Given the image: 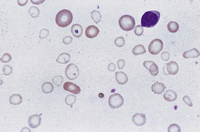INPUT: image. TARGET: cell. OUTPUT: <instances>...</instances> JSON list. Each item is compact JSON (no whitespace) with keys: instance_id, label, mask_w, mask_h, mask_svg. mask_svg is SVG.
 Segmentation results:
<instances>
[{"instance_id":"cell-1","label":"cell","mask_w":200,"mask_h":132,"mask_svg":"<svg viewBox=\"0 0 200 132\" xmlns=\"http://www.w3.org/2000/svg\"><path fill=\"white\" fill-rule=\"evenodd\" d=\"M160 18V13L156 11H150L145 12L141 19L142 27L152 28L158 24Z\"/></svg>"},{"instance_id":"cell-2","label":"cell","mask_w":200,"mask_h":132,"mask_svg":"<svg viewBox=\"0 0 200 132\" xmlns=\"http://www.w3.org/2000/svg\"><path fill=\"white\" fill-rule=\"evenodd\" d=\"M73 20V15L70 11L63 9L57 13L55 17V22L60 27L65 28L70 25Z\"/></svg>"},{"instance_id":"cell-3","label":"cell","mask_w":200,"mask_h":132,"mask_svg":"<svg viewBox=\"0 0 200 132\" xmlns=\"http://www.w3.org/2000/svg\"><path fill=\"white\" fill-rule=\"evenodd\" d=\"M136 22L134 17L129 15H123L119 20V25L121 28L126 32L132 30L135 28Z\"/></svg>"},{"instance_id":"cell-4","label":"cell","mask_w":200,"mask_h":132,"mask_svg":"<svg viewBox=\"0 0 200 132\" xmlns=\"http://www.w3.org/2000/svg\"><path fill=\"white\" fill-rule=\"evenodd\" d=\"M124 103L123 96L119 94H114L110 96L108 98V104L112 109L120 108Z\"/></svg>"},{"instance_id":"cell-5","label":"cell","mask_w":200,"mask_h":132,"mask_svg":"<svg viewBox=\"0 0 200 132\" xmlns=\"http://www.w3.org/2000/svg\"><path fill=\"white\" fill-rule=\"evenodd\" d=\"M163 49V43L159 39H155L149 46V51L152 55H157Z\"/></svg>"},{"instance_id":"cell-6","label":"cell","mask_w":200,"mask_h":132,"mask_svg":"<svg viewBox=\"0 0 200 132\" xmlns=\"http://www.w3.org/2000/svg\"><path fill=\"white\" fill-rule=\"evenodd\" d=\"M65 73H66V75L68 79L73 81L75 80V79H76L78 77L80 71L76 65L71 63L69 64L66 67Z\"/></svg>"},{"instance_id":"cell-7","label":"cell","mask_w":200,"mask_h":132,"mask_svg":"<svg viewBox=\"0 0 200 132\" xmlns=\"http://www.w3.org/2000/svg\"><path fill=\"white\" fill-rule=\"evenodd\" d=\"M41 115H42L41 114H40V115H38V114H34V115L30 116L28 121V125L30 127H32V129L37 128V127L41 124Z\"/></svg>"},{"instance_id":"cell-8","label":"cell","mask_w":200,"mask_h":132,"mask_svg":"<svg viewBox=\"0 0 200 132\" xmlns=\"http://www.w3.org/2000/svg\"><path fill=\"white\" fill-rule=\"evenodd\" d=\"M64 89L74 94H79L81 89L79 86L71 82H67L64 84Z\"/></svg>"},{"instance_id":"cell-9","label":"cell","mask_w":200,"mask_h":132,"mask_svg":"<svg viewBox=\"0 0 200 132\" xmlns=\"http://www.w3.org/2000/svg\"><path fill=\"white\" fill-rule=\"evenodd\" d=\"M132 122L137 126L144 125L146 122V117L143 114L137 113L132 117Z\"/></svg>"},{"instance_id":"cell-10","label":"cell","mask_w":200,"mask_h":132,"mask_svg":"<svg viewBox=\"0 0 200 132\" xmlns=\"http://www.w3.org/2000/svg\"><path fill=\"white\" fill-rule=\"evenodd\" d=\"M99 33V30L94 25H89L86 29L85 34L88 38H94L96 37Z\"/></svg>"},{"instance_id":"cell-11","label":"cell","mask_w":200,"mask_h":132,"mask_svg":"<svg viewBox=\"0 0 200 132\" xmlns=\"http://www.w3.org/2000/svg\"><path fill=\"white\" fill-rule=\"evenodd\" d=\"M165 89H166V86H164V84L159 82H155L151 86V91L156 94L159 95L163 94L164 92Z\"/></svg>"},{"instance_id":"cell-12","label":"cell","mask_w":200,"mask_h":132,"mask_svg":"<svg viewBox=\"0 0 200 132\" xmlns=\"http://www.w3.org/2000/svg\"><path fill=\"white\" fill-rule=\"evenodd\" d=\"M115 79L116 82L120 85H124L128 82V78L126 74L122 71H118L115 73Z\"/></svg>"},{"instance_id":"cell-13","label":"cell","mask_w":200,"mask_h":132,"mask_svg":"<svg viewBox=\"0 0 200 132\" xmlns=\"http://www.w3.org/2000/svg\"><path fill=\"white\" fill-rule=\"evenodd\" d=\"M82 26L79 24H74L71 27V32L72 34L75 38H80L82 34Z\"/></svg>"},{"instance_id":"cell-14","label":"cell","mask_w":200,"mask_h":132,"mask_svg":"<svg viewBox=\"0 0 200 132\" xmlns=\"http://www.w3.org/2000/svg\"><path fill=\"white\" fill-rule=\"evenodd\" d=\"M200 53L199 51L197 49H192L188 51L185 52L183 54V57L185 59L189 58H197L199 57Z\"/></svg>"},{"instance_id":"cell-15","label":"cell","mask_w":200,"mask_h":132,"mask_svg":"<svg viewBox=\"0 0 200 132\" xmlns=\"http://www.w3.org/2000/svg\"><path fill=\"white\" fill-rule=\"evenodd\" d=\"M163 97L164 100H166L168 102H174V101L177 99V95L174 91H172L171 90H169L166 92H165L164 94Z\"/></svg>"},{"instance_id":"cell-16","label":"cell","mask_w":200,"mask_h":132,"mask_svg":"<svg viewBox=\"0 0 200 132\" xmlns=\"http://www.w3.org/2000/svg\"><path fill=\"white\" fill-rule=\"evenodd\" d=\"M70 60V55L67 53H63L58 57L56 61L60 64H66L69 62Z\"/></svg>"},{"instance_id":"cell-17","label":"cell","mask_w":200,"mask_h":132,"mask_svg":"<svg viewBox=\"0 0 200 132\" xmlns=\"http://www.w3.org/2000/svg\"><path fill=\"white\" fill-rule=\"evenodd\" d=\"M22 102V98L19 94H14L9 98V103L12 105H19Z\"/></svg>"},{"instance_id":"cell-18","label":"cell","mask_w":200,"mask_h":132,"mask_svg":"<svg viewBox=\"0 0 200 132\" xmlns=\"http://www.w3.org/2000/svg\"><path fill=\"white\" fill-rule=\"evenodd\" d=\"M42 91L45 94H50L54 90V86L51 82H47L43 83V84L41 86Z\"/></svg>"},{"instance_id":"cell-19","label":"cell","mask_w":200,"mask_h":132,"mask_svg":"<svg viewBox=\"0 0 200 132\" xmlns=\"http://www.w3.org/2000/svg\"><path fill=\"white\" fill-rule=\"evenodd\" d=\"M146 52V50L145 49V47L143 45L139 44L134 47L132 49V53L134 55H139L145 54Z\"/></svg>"},{"instance_id":"cell-20","label":"cell","mask_w":200,"mask_h":132,"mask_svg":"<svg viewBox=\"0 0 200 132\" xmlns=\"http://www.w3.org/2000/svg\"><path fill=\"white\" fill-rule=\"evenodd\" d=\"M168 30L171 33H176L179 29V26L176 22L171 21L168 24Z\"/></svg>"},{"instance_id":"cell-21","label":"cell","mask_w":200,"mask_h":132,"mask_svg":"<svg viewBox=\"0 0 200 132\" xmlns=\"http://www.w3.org/2000/svg\"><path fill=\"white\" fill-rule=\"evenodd\" d=\"M91 18L93 20V21L95 24H98L100 21H101V12H99L97 11L94 10L91 13Z\"/></svg>"},{"instance_id":"cell-22","label":"cell","mask_w":200,"mask_h":132,"mask_svg":"<svg viewBox=\"0 0 200 132\" xmlns=\"http://www.w3.org/2000/svg\"><path fill=\"white\" fill-rule=\"evenodd\" d=\"M28 13L29 14L32 16V17H33V18H36V17H38L39 15H40V11L38 7L32 6L29 9Z\"/></svg>"},{"instance_id":"cell-23","label":"cell","mask_w":200,"mask_h":132,"mask_svg":"<svg viewBox=\"0 0 200 132\" xmlns=\"http://www.w3.org/2000/svg\"><path fill=\"white\" fill-rule=\"evenodd\" d=\"M149 70L150 74L153 76H157L158 74L159 73V69H158V66L154 62L151 64V65L150 66V67L149 68Z\"/></svg>"},{"instance_id":"cell-24","label":"cell","mask_w":200,"mask_h":132,"mask_svg":"<svg viewBox=\"0 0 200 132\" xmlns=\"http://www.w3.org/2000/svg\"><path fill=\"white\" fill-rule=\"evenodd\" d=\"M76 96L73 95H68V96H66V99H65V102H66L67 105L72 106L76 102Z\"/></svg>"},{"instance_id":"cell-25","label":"cell","mask_w":200,"mask_h":132,"mask_svg":"<svg viewBox=\"0 0 200 132\" xmlns=\"http://www.w3.org/2000/svg\"><path fill=\"white\" fill-rule=\"evenodd\" d=\"M169 63H170L171 68V74L175 75L179 71V65L176 61H171Z\"/></svg>"},{"instance_id":"cell-26","label":"cell","mask_w":200,"mask_h":132,"mask_svg":"<svg viewBox=\"0 0 200 132\" xmlns=\"http://www.w3.org/2000/svg\"><path fill=\"white\" fill-rule=\"evenodd\" d=\"M52 81L53 82L54 84H55L59 87L61 86L62 84V83L64 81V78L62 76H54L53 77V79H52Z\"/></svg>"},{"instance_id":"cell-27","label":"cell","mask_w":200,"mask_h":132,"mask_svg":"<svg viewBox=\"0 0 200 132\" xmlns=\"http://www.w3.org/2000/svg\"><path fill=\"white\" fill-rule=\"evenodd\" d=\"M114 43L115 46H116L117 47H121L125 44V39L123 37H118L115 39Z\"/></svg>"},{"instance_id":"cell-28","label":"cell","mask_w":200,"mask_h":132,"mask_svg":"<svg viewBox=\"0 0 200 132\" xmlns=\"http://www.w3.org/2000/svg\"><path fill=\"white\" fill-rule=\"evenodd\" d=\"M3 73L4 75L9 76L12 73V68L9 65H4L3 67Z\"/></svg>"},{"instance_id":"cell-29","label":"cell","mask_w":200,"mask_h":132,"mask_svg":"<svg viewBox=\"0 0 200 132\" xmlns=\"http://www.w3.org/2000/svg\"><path fill=\"white\" fill-rule=\"evenodd\" d=\"M168 132H180V128L179 126L177 124H171V125H169V128L168 129Z\"/></svg>"},{"instance_id":"cell-30","label":"cell","mask_w":200,"mask_h":132,"mask_svg":"<svg viewBox=\"0 0 200 132\" xmlns=\"http://www.w3.org/2000/svg\"><path fill=\"white\" fill-rule=\"evenodd\" d=\"M163 74L166 76L171 74V68L169 63H167L164 65L163 67Z\"/></svg>"},{"instance_id":"cell-31","label":"cell","mask_w":200,"mask_h":132,"mask_svg":"<svg viewBox=\"0 0 200 132\" xmlns=\"http://www.w3.org/2000/svg\"><path fill=\"white\" fill-rule=\"evenodd\" d=\"M12 59V57L10 54H7V53H6V54H4L0 60L2 63H7L9 62V61L11 60Z\"/></svg>"},{"instance_id":"cell-32","label":"cell","mask_w":200,"mask_h":132,"mask_svg":"<svg viewBox=\"0 0 200 132\" xmlns=\"http://www.w3.org/2000/svg\"><path fill=\"white\" fill-rule=\"evenodd\" d=\"M134 33L136 35V36H141V35L143 34V28L141 25H137L136 26V27H135V30H134Z\"/></svg>"},{"instance_id":"cell-33","label":"cell","mask_w":200,"mask_h":132,"mask_svg":"<svg viewBox=\"0 0 200 132\" xmlns=\"http://www.w3.org/2000/svg\"><path fill=\"white\" fill-rule=\"evenodd\" d=\"M49 31L47 30V29H42L40 32V38L41 39H45L47 37V36L49 35Z\"/></svg>"},{"instance_id":"cell-34","label":"cell","mask_w":200,"mask_h":132,"mask_svg":"<svg viewBox=\"0 0 200 132\" xmlns=\"http://www.w3.org/2000/svg\"><path fill=\"white\" fill-rule=\"evenodd\" d=\"M182 100H183V102L187 104L188 106H189L190 107H192L193 106V104L192 103V102H191V100L190 99V98L189 97V96L187 95H186V96H184L183 98H182Z\"/></svg>"},{"instance_id":"cell-35","label":"cell","mask_w":200,"mask_h":132,"mask_svg":"<svg viewBox=\"0 0 200 132\" xmlns=\"http://www.w3.org/2000/svg\"><path fill=\"white\" fill-rule=\"evenodd\" d=\"M125 61L123 59H120L117 61V66H118V69L120 70H121L125 67Z\"/></svg>"},{"instance_id":"cell-36","label":"cell","mask_w":200,"mask_h":132,"mask_svg":"<svg viewBox=\"0 0 200 132\" xmlns=\"http://www.w3.org/2000/svg\"><path fill=\"white\" fill-rule=\"evenodd\" d=\"M161 57V59L163 60L168 61L169 58H170V54H169V53L168 52H163Z\"/></svg>"},{"instance_id":"cell-37","label":"cell","mask_w":200,"mask_h":132,"mask_svg":"<svg viewBox=\"0 0 200 132\" xmlns=\"http://www.w3.org/2000/svg\"><path fill=\"white\" fill-rule=\"evenodd\" d=\"M72 41H73V38L70 36H67L63 38V42L66 45L70 44L72 42Z\"/></svg>"},{"instance_id":"cell-38","label":"cell","mask_w":200,"mask_h":132,"mask_svg":"<svg viewBox=\"0 0 200 132\" xmlns=\"http://www.w3.org/2000/svg\"><path fill=\"white\" fill-rule=\"evenodd\" d=\"M108 71H111V72L115 71V69H116V66H115V65L114 63H110L109 65H108Z\"/></svg>"},{"instance_id":"cell-39","label":"cell","mask_w":200,"mask_h":132,"mask_svg":"<svg viewBox=\"0 0 200 132\" xmlns=\"http://www.w3.org/2000/svg\"><path fill=\"white\" fill-rule=\"evenodd\" d=\"M153 63V61H145L143 62V66H144L145 68L147 69H149V68L150 67V66L151 65V64Z\"/></svg>"},{"instance_id":"cell-40","label":"cell","mask_w":200,"mask_h":132,"mask_svg":"<svg viewBox=\"0 0 200 132\" xmlns=\"http://www.w3.org/2000/svg\"><path fill=\"white\" fill-rule=\"evenodd\" d=\"M27 2H28L27 0H24V1H20V0H18V1H17V3H18L19 5L22 6L25 5V4L27 3Z\"/></svg>"},{"instance_id":"cell-41","label":"cell","mask_w":200,"mask_h":132,"mask_svg":"<svg viewBox=\"0 0 200 132\" xmlns=\"http://www.w3.org/2000/svg\"><path fill=\"white\" fill-rule=\"evenodd\" d=\"M44 1V0H43V1H34V0H31V2L34 4H40L43 3Z\"/></svg>"}]
</instances>
